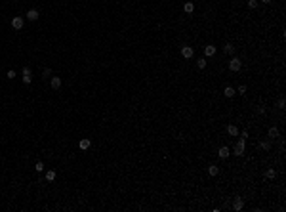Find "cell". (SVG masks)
I'll return each instance as SVG.
<instances>
[{
  "label": "cell",
  "instance_id": "cell-11",
  "mask_svg": "<svg viewBox=\"0 0 286 212\" xmlns=\"http://www.w3.org/2000/svg\"><path fill=\"white\" fill-rule=\"evenodd\" d=\"M227 132H229V136H238V128H236L235 124H229V126H227Z\"/></svg>",
  "mask_w": 286,
  "mask_h": 212
},
{
  "label": "cell",
  "instance_id": "cell-22",
  "mask_svg": "<svg viewBox=\"0 0 286 212\" xmlns=\"http://www.w3.org/2000/svg\"><path fill=\"white\" fill-rule=\"evenodd\" d=\"M50 75H52V69H50V67H46V69L42 71V77H50Z\"/></svg>",
  "mask_w": 286,
  "mask_h": 212
},
{
  "label": "cell",
  "instance_id": "cell-28",
  "mask_svg": "<svg viewBox=\"0 0 286 212\" xmlns=\"http://www.w3.org/2000/svg\"><path fill=\"white\" fill-rule=\"evenodd\" d=\"M256 113H258V115H263V113H265V109H263V107H258V109H256Z\"/></svg>",
  "mask_w": 286,
  "mask_h": 212
},
{
  "label": "cell",
  "instance_id": "cell-26",
  "mask_svg": "<svg viewBox=\"0 0 286 212\" xmlns=\"http://www.w3.org/2000/svg\"><path fill=\"white\" fill-rule=\"evenodd\" d=\"M236 92H238V94H242V96H244V94H246V86H244V84H242V86H238V90H236Z\"/></svg>",
  "mask_w": 286,
  "mask_h": 212
},
{
  "label": "cell",
  "instance_id": "cell-15",
  "mask_svg": "<svg viewBox=\"0 0 286 212\" xmlns=\"http://www.w3.org/2000/svg\"><path fill=\"white\" fill-rule=\"evenodd\" d=\"M183 10H185L187 13H193V10H195V4H193V2H185Z\"/></svg>",
  "mask_w": 286,
  "mask_h": 212
},
{
  "label": "cell",
  "instance_id": "cell-2",
  "mask_svg": "<svg viewBox=\"0 0 286 212\" xmlns=\"http://www.w3.org/2000/svg\"><path fill=\"white\" fill-rule=\"evenodd\" d=\"M242 67V61L238 58H231V61H229V71H233V73H236V71H240Z\"/></svg>",
  "mask_w": 286,
  "mask_h": 212
},
{
  "label": "cell",
  "instance_id": "cell-21",
  "mask_svg": "<svg viewBox=\"0 0 286 212\" xmlns=\"http://www.w3.org/2000/svg\"><path fill=\"white\" fill-rule=\"evenodd\" d=\"M277 105H279V109H284V105H286V99H284V97H279V103H277Z\"/></svg>",
  "mask_w": 286,
  "mask_h": 212
},
{
  "label": "cell",
  "instance_id": "cell-6",
  "mask_svg": "<svg viewBox=\"0 0 286 212\" xmlns=\"http://www.w3.org/2000/svg\"><path fill=\"white\" fill-rule=\"evenodd\" d=\"M50 86H52V90H59V88H61V78L59 77H52Z\"/></svg>",
  "mask_w": 286,
  "mask_h": 212
},
{
  "label": "cell",
  "instance_id": "cell-27",
  "mask_svg": "<svg viewBox=\"0 0 286 212\" xmlns=\"http://www.w3.org/2000/svg\"><path fill=\"white\" fill-rule=\"evenodd\" d=\"M6 77H8V78H15V71H8Z\"/></svg>",
  "mask_w": 286,
  "mask_h": 212
},
{
  "label": "cell",
  "instance_id": "cell-29",
  "mask_svg": "<svg viewBox=\"0 0 286 212\" xmlns=\"http://www.w3.org/2000/svg\"><path fill=\"white\" fill-rule=\"evenodd\" d=\"M31 78H32V77H23V82H25V84H31Z\"/></svg>",
  "mask_w": 286,
  "mask_h": 212
},
{
  "label": "cell",
  "instance_id": "cell-10",
  "mask_svg": "<svg viewBox=\"0 0 286 212\" xmlns=\"http://www.w3.org/2000/svg\"><path fill=\"white\" fill-rule=\"evenodd\" d=\"M217 155H219V159H227L229 157V147H219V151H217Z\"/></svg>",
  "mask_w": 286,
  "mask_h": 212
},
{
  "label": "cell",
  "instance_id": "cell-19",
  "mask_svg": "<svg viewBox=\"0 0 286 212\" xmlns=\"http://www.w3.org/2000/svg\"><path fill=\"white\" fill-rule=\"evenodd\" d=\"M265 176H267V178H269V180H273L275 176H277V172H275L273 168H269V170H267V172H265Z\"/></svg>",
  "mask_w": 286,
  "mask_h": 212
},
{
  "label": "cell",
  "instance_id": "cell-18",
  "mask_svg": "<svg viewBox=\"0 0 286 212\" xmlns=\"http://www.w3.org/2000/svg\"><path fill=\"white\" fill-rule=\"evenodd\" d=\"M260 147L263 149V151H269V149H271V141H261Z\"/></svg>",
  "mask_w": 286,
  "mask_h": 212
},
{
  "label": "cell",
  "instance_id": "cell-12",
  "mask_svg": "<svg viewBox=\"0 0 286 212\" xmlns=\"http://www.w3.org/2000/svg\"><path fill=\"white\" fill-rule=\"evenodd\" d=\"M204 54H206L208 58L214 56V54H216V46H204Z\"/></svg>",
  "mask_w": 286,
  "mask_h": 212
},
{
  "label": "cell",
  "instance_id": "cell-4",
  "mask_svg": "<svg viewBox=\"0 0 286 212\" xmlns=\"http://www.w3.org/2000/svg\"><path fill=\"white\" fill-rule=\"evenodd\" d=\"M193 54H195V50H193L191 46H183V48H181V56H183L185 59H191V58H193Z\"/></svg>",
  "mask_w": 286,
  "mask_h": 212
},
{
  "label": "cell",
  "instance_id": "cell-23",
  "mask_svg": "<svg viewBox=\"0 0 286 212\" xmlns=\"http://www.w3.org/2000/svg\"><path fill=\"white\" fill-rule=\"evenodd\" d=\"M248 6L250 8H258V0H248Z\"/></svg>",
  "mask_w": 286,
  "mask_h": 212
},
{
  "label": "cell",
  "instance_id": "cell-24",
  "mask_svg": "<svg viewBox=\"0 0 286 212\" xmlns=\"http://www.w3.org/2000/svg\"><path fill=\"white\" fill-rule=\"evenodd\" d=\"M206 67V59H198V69H204Z\"/></svg>",
  "mask_w": 286,
  "mask_h": 212
},
{
  "label": "cell",
  "instance_id": "cell-1",
  "mask_svg": "<svg viewBox=\"0 0 286 212\" xmlns=\"http://www.w3.org/2000/svg\"><path fill=\"white\" fill-rule=\"evenodd\" d=\"M244 147H246V140L240 138V140L236 141V145H235V155L236 157H242V155H244Z\"/></svg>",
  "mask_w": 286,
  "mask_h": 212
},
{
  "label": "cell",
  "instance_id": "cell-13",
  "mask_svg": "<svg viewBox=\"0 0 286 212\" xmlns=\"http://www.w3.org/2000/svg\"><path fill=\"white\" fill-rule=\"evenodd\" d=\"M208 174L210 176H217V174H219V166H216V164L208 166Z\"/></svg>",
  "mask_w": 286,
  "mask_h": 212
},
{
  "label": "cell",
  "instance_id": "cell-20",
  "mask_svg": "<svg viewBox=\"0 0 286 212\" xmlns=\"http://www.w3.org/2000/svg\"><path fill=\"white\" fill-rule=\"evenodd\" d=\"M34 170H36V172H42V170H44V162H42V161H38L36 164H34Z\"/></svg>",
  "mask_w": 286,
  "mask_h": 212
},
{
  "label": "cell",
  "instance_id": "cell-30",
  "mask_svg": "<svg viewBox=\"0 0 286 212\" xmlns=\"http://www.w3.org/2000/svg\"><path fill=\"white\" fill-rule=\"evenodd\" d=\"M261 2H263V4H269V2H271V0H261Z\"/></svg>",
  "mask_w": 286,
  "mask_h": 212
},
{
  "label": "cell",
  "instance_id": "cell-14",
  "mask_svg": "<svg viewBox=\"0 0 286 212\" xmlns=\"http://www.w3.org/2000/svg\"><path fill=\"white\" fill-rule=\"evenodd\" d=\"M223 52H225L227 56H229V54H235V46H233V44H225V46H223Z\"/></svg>",
  "mask_w": 286,
  "mask_h": 212
},
{
  "label": "cell",
  "instance_id": "cell-9",
  "mask_svg": "<svg viewBox=\"0 0 286 212\" xmlns=\"http://www.w3.org/2000/svg\"><path fill=\"white\" fill-rule=\"evenodd\" d=\"M90 145H92V141H90L88 138H84V140H80V143H78V147L82 149V151H86V149H88Z\"/></svg>",
  "mask_w": 286,
  "mask_h": 212
},
{
  "label": "cell",
  "instance_id": "cell-3",
  "mask_svg": "<svg viewBox=\"0 0 286 212\" xmlns=\"http://www.w3.org/2000/svg\"><path fill=\"white\" fill-rule=\"evenodd\" d=\"M12 27L15 31H21V29H23V17H21V15H15L12 19Z\"/></svg>",
  "mask_w": 286,
  "mask_h": 212
},
{
  "label": "cell",
  "instance_id": "cell-25",
  "mask_svg": "<svg viewBox=\"0 0 286 212\" xmlns=\"http://www.w3.org/2000/svg\"><path fill=\"white\" fill-rule=\"evenodd\" d=\"M23 77H31V69L29 67H23Z\"/></svg>",
  "mask_w": 286,
  "mask_h": 212
},
{
  "label": "cell",
  "instance_id": "cell-17",
  "mask_svg": "<svg viewBox=\"0 0 286 212\" xmlns=\"http://www.w3.org/2000/svg\"><path fill=\"white\" fill-rule=\"evenodd\" d=\"M269 138H279V128H277V126L269 128Z\"/></svg>",
  "mask_w": 286,
  "mask_h": 212
},
{
  "label": "cell",
  "instance_id": "cell-5",
  "mask_svg": "<svg viewBox=\"0 0 286 212\" xmlns=\"http://www.w3.org/2000/svg\"><path fill=\"white\" fill-rule=\"evenodd\" d=\"M244 208V201L240 199V197H235V201H233V210H242Z\"/></svg>",
  "mask_w": 286,
  "mask_h": 212
},
{
  "label": "cell",
  "instance_id": "cell-7",
  "mask_svg": "<svg viewBox=\"0 0 286 212\" xmlns=\"http://www.w3.org/2000/svg\"><path fill=\"white\" fill-rule=\"evenodd\" d=\"M38 17H40L38 10H29V12H27V19H29V21H36Z\"/></svg>",
  "mask_w": 286,
  "mask_h": 212
},
{
  "label": "cell",
  "instance_id": "cell-8",
  "mask_svg": "<svg viewBox=\"0 0 286 212\" xmlns=\"http://www.w3.org/2000/svg\"><path fill=\"white\" fill-rule=\"evenodd\" d=\"M236 94V90L233 88V86H225V90H223V96L225 97H233Z\"/></svg>",
  "mask_w": 286,
  "mask_h": 212
},
{
  "label": "cell",
  "instance_id": "cell-16",
  "mask_svg": "<svg viewBox=\"0 0 286 212\" xmlns=\"http://www.w3.org/2000/svg\"><path fill=\"white\" fill-rule=\"evenodd\" d=\"M46 180H48V182L55 180V170H48V172H46Z\"/></svg>",
  "mask_w": 286,
  "mask_h": 212
}]
</instances>
